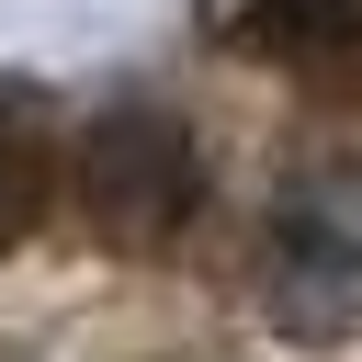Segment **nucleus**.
<instances>
[{"label": "nucleus", "instance_id": "obj_1", "mask_svg": "<svg viewBox=\"0 0 362 362\" xmlns=\"http://www.w3.org/2000/svg\"><path fill=\"white\" fill-rule=\"evenodd\" d=\"M68 204L90 215L102 249H170L204 204V147L170 102H113L68 147Z\"/></svg>", "mask_w": 362, "mask_h": 362}, {"label": "nucleus", "instance_id": "obj_2", "mask_svg": "<svg viewBox=\"0 0 362 362\" xmlns=\"http://www.w3.org/2000/svg\"><path fill=\"white\" fill-rule=\"evenodd\" d=\"M260 317L317 351L362 328V158L283 181V204L260 226Z\"/></svg>", "mask_w": 362, "mask_h": 362}, {"label": "nucleus", "instance_id": "obj_3", "mask_svg": "<svg viewBox=\"0 0 362 362\" xmlns=\"http://www.w3.org/2000/svg\"><path fill=\"white\" fill-rule=\"evenodd\" d=\"M238 45L339 90V79H362V0H249L238 11Z\"/></svg>", "mask_w": 362, "mask_h": 362}, {"label": "nucleus", "instance_id": "obj_4", "mask_svg": "<svg viewBox=\"0 0 362 362\" xmlns=\"http://www.w3.org/2000/svg\"><path fill=\"white\" fill-rule=\"evenodd\" d=\"M45 192H57V147H45L34 113L0 102V238H23V226L45 215Z\"/></svg>", "mask_w": 362, "mask_h": 362}]
</instances>
